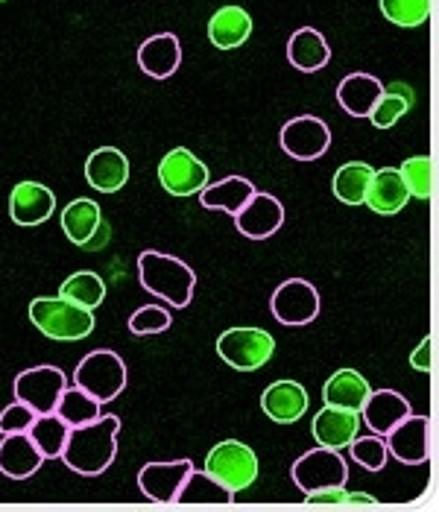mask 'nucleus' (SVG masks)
<instances>
[{
	"mask_svg": "<svg viewBox=\"0 0 439 512\" xmlns=\"http://www.w3.org/2000/svg\"><path fill=\"white\" fill-rule=\"evenodd\" d=\"M118 434V416H97V419L88 422V425L71 428V434H68V442H65L59 460H65V466H68L71 472L85 474V477L103 474L112 463H115V454H118Z\"/></svg>",
	"mask_w": 439,
	"mask_h": 512,
	"instance_id": "nucleus-1",
	"label": "nucleus"
},
{
	"mask_svg": "<svg viewBox=\"0 0 439 512\" xmlns=\"http://www.w3.org/2000/svg\"><path fill=\"white\" fill-rule=\"evenodd\" d=\"M138 278L147 293L159 296L170 308H188L194 299L197 276L182 258L147 249L138 258Z\"/></svg>",
	"mask_w": 439,
	"mask_h": 512,
	"instance_id": "nucleus-2",
	"label": "nucleus"
},
{
	"mask_svg": "<svg viewBox=\"0 0 439 512\" xmlns=\"http://www.w3.org/2000/svg\"><path fill=\"white\" fill-rule=\"evenodd\" d=\"M30 322L50 340L74 343V340H85L94 331V311L71 305L62 296H56V299L39 296L30 302Z\"/></svg>",
	"mask_w": 439,
	"mask_h": 512,
	"instance_id": "nucleus-3",
	"label": "nucleus"
},
{
	"mask_svg": "<svg viewBox=\"0 0 439 512\" xmlns=\"http://www.w3.org/2000/svg\"><path fill=\"white\" fill-rule=\"evenodd\" d=\"M202 472H208L232 495H238L258 480V454L249 445H243L240 439H223L208 451Z\"/></svg>",
	"mask_w": 439,
	"mask_h": 512,
	"instance_id": "nucleus-4",
	"label": "nucleus"
},
{
	"mask_svg": "<svg viewBox=\"0 0 439 512\" xmlns=\"http://www.w3.org/2000/svg\"><path fill=\"white\" fill-rule=\"evenodd\" d=\"M74 387L85 390L91 398H97L100 404L115 401L126 390V363H123V357L118 352H109V349L88 352L77 363Z\"/></svg>",
	"mask_w": 439,
	"mask_h": 512,
	"instance_id": "nucleus-5",
	"label": "nucleus"
},
{
	"mask_svg": "<svg viewBox=\"0 0 439 512\" xmlns=\"http://www.w3.org/2000/svg\"><path fill=\"white\" fill-rule=\"evenodd\" d=\"M217 355L238 372H255L276 355V340L264 328H226L217 337Z\"/></svg>",
	"mask_w": 439,
	"mask_h": 512,
	"instance_id": "nucleus-6",
	"label": "nucleus"
},
{
	"mask_svg": "<svg viewBox=\"0 0 439 512\" xmlns=\"http://www.w3.org/2000/svg\"><path fill=\"white\" fill-rule=\"evenodd\" d=\"M270 311L281 325H290V328L311 325L320 316V293L305 278H287L276 287L270 299Z\"/></svg>",
	"mask_w": 439,
	"mask_h": 512,
	"instance_id": "nucleus-7",
	"label": "nucleus"
},
{
	"mask_svg": "<svg viewBox=\"0 0 439 512\" xmlns=\"http://www.w3.org/2000/svg\"><path fill=\"white\" fill-rule=\"evenodd\" d=\"M293 483L302 489V492H317L325 486H346L349 480V469H346V460L340 457V451L334 448H311L308 454H302L296 463H293Z\"/></svg>",
	"mask_w": 439,
	"mask_h": 512,
	"instance_id": "nucleus-8",
	"label": "nucleus"
},
{
	"mask_svg": "<svg viewBox=\"0 0 439 512\" xmlns=\"http://www.w3.org/2000/svg\"><path fill=\"white\" fill-rule=\"evenodd\" d=\"M68 378L59 366H33L15 378V398L27 404L36 416L53 413L59 395L65 393Z\"/></svg>",
	"mask_w": 439,
	"mask_h": 512,
	"instance_id": "nucleus-9",
	"label": "nucleus"
},
{
	"mask_svg": "<svg viewBox=\"0 0 439 512\" xmlns=\"http://www.w3.org/2000/svg\"><path fill=\"white\" fill-rule=\"evenodd\" d=\"M279 144L281 150L296 161H317L331 147V129L325 120L314 115H299L281 126Z\"/></svg>",
	"mask_w": 439,
	"mask_h": 512,
	"instance_id": "nucleus-10",
	"label": "nucleus"
},
{
	"mask_svg": "<svg viewBox=\"0 0 439 512\" xmlns=\"http://www.w3.org/2000/svg\"><path fill=\"white\" fill-rule=\"evenodd\" d=\"M159 182L170 197H194L208 185V167L188 147H176L159 161Z\"/></svg>",
	"mask_w": 439,
	"mask_h": 512,
	"instance_id": "nucleus-11",
	"label": "nucleus"
},
{
	"mask_svg": "<svg viewBox=\"0 0 439 512\" xmlns=\"http://www.w3.org/2000/svg\"><path fill=\"white\" fill-rule=\"evenodd\" d=\"M235 226L240 235L249 240H267L284 226V205L273 194L255 191L235 214Z\"/></svg>",
	"mask_w": 439,
	"mask_h": 512,
	"instance_id": "nucleus-12",
	"label": "nucleus"
},
{
	"mask_svg": "<svg viewBox=\"0 0 439 512\" xmlns=\"http://www.w3.org/2000/svg\"><path fill=\"white\" fill-rule=\"evenodd\" d=\"M194 472L191 460H173V463H147L138 472V489L144 492V498L156 501V504H176L179 489L185 483V477Z\"/></svg>",
	"mask_w": 439,
	"mask_h": 512,
	"instance_id": "nucleus-13",
	"label": "nucleus"
},
{
	"mask_svg": "<svg viewBox=\"0 0 439 512\" xmlns=\"http://www.w3.org/2000/svg\"><path fill=\"white\" fill-rule=\"evenodd\" d=\"M56 211V194L41 182H18L9 194V217L15 226H41Z\"/></svg>",
	"mask_w": 439,
	"mask_h": 512,
	"instance_id": "nucleus-14",
	"label": "nucleus"
},
{
	"mask_svg": "<svg viewBox=\"0 0 439 512\" xmlns=\"http://www.w3.org/2000/svg\"><path fill=\"white\" fill-rule=\"evenodd\" d=\"M384 439H387V451L404 466H422L428 460V419L425 416L407 413Z\"/></svg>",
	"mask_w": 439,
	"mask_h": 512,
	"instance_id": "nucleus-15",
	"label": "nucleus"
},
{
	"mask_svg": "<svg viewBox=\"0 0 439 512\" xmlns=\"http://www.w3.org/2000/svg\"><path fill=\"white\" fill-rule=\"evenodd\" d=\"M410 202V194L404 188V179H401L399 167H381V170H372V179H369V188H366V197L363 205L381 217H393L404 211V205Z\"/></svg>",
	"mask_w": 439,
	"mask_h": 512,
	"instance_id": "nucleus-16",
	"label": "nucleus"
},
{
	"mask_svg": "<svg viewBox=\"0 0 439 512\" xmlns=\"http://www.w3.org/2000/svg\"><path fill=\"white\" fill-rule=\"evenodd\" d=\"M358 428V410H346V407H334V404H325L320 413L314 416V425H311L317 445H322V448H334V451L349 448V442L358 436Z\"/></svg>",
	"mask_w": 439,
	"mask_h": 512,
	"instance_id": "nucleus-17",
	"label": "nucleus"
},
{
	"mask_svg": "<svg viewBox=\"0 0 439 512\" xmlns=\"http://www.w3.org/2000/svg\"><path fill=\"white\" fill-rule=\"evenodd\" d=\"M85 182L100 194H118L129 182V158L118 147H100L85 161Z\"/></svg>",
	"mask_w": 439,
	"mask_h": 512,
	"instance_id": "nucleus-18",
	"label": "nucleus"
},
{
	"mask_svg": "<svg viewBox=\"0 0 439 512\" xmlns=\"http://www.w3.org/2000/svg\"><path fill=\"white\" fill-rule=\"evenodd\" d=\"M261 410L276 425H293L308 413V390L299 381H273L261 395Z\"/></svg>",
	"mask_w": 439,
	"mask_h": 512,
	"instance_id": "nucleus-19",
	"label": "nucleus"
},
{
	"mask_svg": "<svg viewBox=\"0 0 439 512\" xmlns=\"http://www.w3.org/2000/svg\"><path fill=\"white\" fill-rule=\"evenodd\" d=\"M410 413V401L396 390H372L369 398L360 407V422L369 425V431L378 436H387L401 419Z\"/></svg>",
	"mask_w": 439,
	"mask_h": 512,
	"instance_id": "nucleus-20",
	"label": "nucleus"
},
{
	"mask_svg": "<svg viewBox=\"0 0 439 512\" xmlns=\"http://www.w3.org/2000/svg\"><path fill=\"white\" fill-rule=\"evenodd\" d=\"M182 65V44L173 33L150 36L138 47V68L153 79L173 77Z\"/></svg>",
	"mask_w": 439,
	"mask_h": 512,
	"instance_id": "nucleus-21",
	"label": "nucleus"
},
{
	"mask_svg": "<svg viewBox=\"0 0 439 512\" xmlns=\"http://www.w3.org/2000/svg\"><path fill=\"white\" fill-rule=\"evenodd\" d=\"M252 36V15L243 6H220L211 18H208V41L217 50H235Z\"/></svg>",
	"mask_w": 439,
	"mask_h": 512,
	"instance_id": "nucleus-22",
	"label": "nucleus"
},
{
	"mask_svg": "<svg viewBox=\"0 0 439 512\" xmlns=\"http://www.w3.org/2000/svg\"><path fill=\"white\" fill-rule=\"evenodd\" d=\"M44 457L30 434H6L0 442V472L12 480H27L39 472Z\"/></svg>",
	"mask_w": 439,
	"mask_h": 512,
	"instance_id": "nucleus-23",
	"label": "nucleus"
},
{
	"mask_svg": "<svg viewBox=\"0 0 439 512\" xmlns=\"http://www.w3.org/2000/svg\"><path fill=\"white\" fill-rule=\"evenodd\" d=\"M287 62L302 74H317L331 62V47L320 30L302 27L287 41Z\"/></svg>",
	"mask_w": 439,
	"mask_h": 512,
	"instance_id": "nucleus-24",
	"label": "nucleus"
},
{
	"mask_svg": "<svg viewBox=\"0 0 439 512\" xmlns=\"http://www.w3.org/2000/svg\"><path fill=\"white\" fill-rule=\"evenodd\" d=\"M381 94H384V82L372 74H363V71L343 77V82L337 85V103L352 118H369V112Z\"/></svg>",
	"mask_w": 439,
	"mask_h": 512,
	"instance_id": "nucleus-25",
	"label": "nucleus"
},
{
	"mask_svg": "<svg viewBox=\"0 0 439 512\" xmlns=\"http://www.w3.org/2000/svg\"><path fill=\"white\" fill-rule=\"evenodd\" d=\"M372 387L369 381L360 375L358 369H337L325 387H322V398L325 404H334V407H346V410H358L363 407V401L369 398Z\"/></svg>",
	"mask_w": 439,
	"mask_h": 512,
	"instance_id": "nucleus-26",
	"label": "nucleus"
},
{
	"mask_svg": "<svg viewBox=\"0 0 439 512\" xmlns=\"http://www.w3.org/2000/svg\"><path fill=\"white\" fill-rule=\"evenodd\" d=\"M103 226V211L94 199H74L62 211V232L71 243L88 246Z\"/></svg>",
	"mask_w": 439,
	"mask_h": 512,
	"instance_id": "nucleus-27",
	"label": "nucleus"
},
{
	"mask_svg": "<svg viewBox=\"0 0 439 512\" xmlns=\"http://www.w3.org/2000/svg\"><path fill=\"white\" fill-rule=\"evenodd\" d=\"M255 191H258V188H255L249 179H243V176H229V179H223V182L205 185L200 191V202L202 208H208V211H226V214L235 217Z\"/></svg>",
	"mask_w": 439,
	"mask_h": 512,
	"instance_id": "nucleus-28",
	"label": "nucleus"
},
{
	"mask_svg": "<svg viewBox=\"0 0 439 512\" xmlns=\"http://www.w3.org/2000/svg\"><path fill=\"white\" fill-rule=\"evenodd\" d=\"M235 501V495L220 483V480H214L208 472H194L185 477V483H182V489H179V498H176V504H185V507H226V504H232Z\"/></svg>",
	"mask_w": 439,
	"mask_h": 512,
	"instance_id": "nucleus-29",
	"label": "nucleus"
},
{
	"mask_svg": "<svg viewBox=\"0 0 439 512\" xmlns=\"http://www.w3.org/2000/svg\"><path fill=\"white\" fill-rule=\"evenodd\" d=\"M372 170L366 161H346L337 167L334 179H331V191L334 197L340 199L343 205H363L366 197V188H369V179H372Z\"/></svg>",
	"mask_w": 439,
	"mask_h": 512,
	"instance_id": "nucleus-30",
	"label": "nucleus"
},
{
	"mask_svg": "<svg viewBox=\"0 0 439 512\" xmlns=\"http://www.w3.org/2000/svg\"><path fill=\"white\" fill-rule=\"evenodd\" d=\"M59 296L71 305H80L85 311H97L106 299V281L91 270H82V273H74L62 281Z\"/></svg>",
	"mask_w": 439,
	"mask_h": 512,
	"instance_id": "nucleus-31",
	"label": "nucleus"
},
{
	"mask_svg": "<svg viewBox=\"0 0 439 512\" xmlns=\"http://www.w3.org/2000/svg\"><path fill=\"white\" fill-rule=\"evenodd\" d=\"M410 109H413V91L407 85H401V82L384 85V94L372 106L369 120H372L375 129H393Z\"/></svg>",
	"mask_w": 439,
	"mask_h": 512,
	"instance_id": "nucleus-32",
	"label": "nucleus"
},
{
	"mask_svg": "<svg viewBox=\"0 0 439 512\" xmlns=\"http://www.w3.org/2000/svg\"><path fill=\"white\" fill-rule=\"evenodd\" d=\"M27 434L36 442V448H39L44 460H59V457H62V448H65V442H68L71 428H68L56 413H44V416H36V419H33V425H30Z\"/></svg>",
	"mask_w": 439,
	"mask_h": 512,
	"instance_id": "nucleus-33",
	"label": "nucleus"
},
{
	"mask_svg": "<svg viewBox=\"0 0 439 512\" xmlns=\"http://www.w3.org/2000/svg\"><path fill=\"white\" fill-rule=\"evenodd\" d=\"M100 401L91 398V395L80 390V387H65V393L59 395L56 401V416L68 425V428H80V425H88L100 416Z\"/></svg>",
	"mask_w": 439,
	"mask_h": 512,
	"instance_id": "nucleus-34",
	"label": "nucleus"
},
{
	"mask_svg": "<svg viewBox=\"0 0 439 512\" xmlns=\"http://www.w3.org/2000/svg\"><path fill=\"white\" fill-rule=\"evenodd\" d=\"M401 179L407 194L416 199H431L434 197V158L431 156H410L404 158V164L399 167Z\"/></svg>",
	"mask_w": 439,
	"mask_h": 512,
	"instance_id": "nucleus-35",
	"label": "nucleus"
},
{
	"mask_svg": "<svg viewBox=\"0 0 439 512\" xmlns=\"http://www.w3.org/2000/svg\"><path fill=\"white\" fill-rule=\"evenodd\" d=\"M378 6L396 27H422L431 18V0H378Z\"/></svg>",
	"mask_w": 439,
	"mask_h": 512,
	"instance_id": "nucleus-36",
	"label": "nucleus"
},
{
	"mask_svg": "<svg viewBox=\"0 0 439 512\" xmlns=\"http://www.w3.org/2000/svg\"><path fill=\"white\" fill-rule=\"evenodd\" d=\"M349 451H352V460L358 463L360 469H366V472H381L387 466V457H390L387 439L378 434L355 436L349 442Z\"/></svg>",
	"mask_w": 439,
	"mask_h": 512,
	"instance_id": "nucleus-37",
	"label": "nucleus"
},
{
	"mask_svg": "<svg viewBox=\"0 0 439 512\" xmlns=\"http://www.w3.org/2000/svg\"><path fill=\"white\" fill-rule=\"evenodd\" d=\"M173 325V316L167 308H161V305H144V308H138L135 314L129 316V331L135 334V337H150V334H161V331H167Z\"/></svg>",
	"mask_w": 439,
	"mask_h": 512,
	"instance_id": "nucleus-38",
	"label": "nucleus"
},
{
	"mask_svg": "<svg viewBox=\"0 0 439 512\" xmlns=\"http://www.w3.org/2000/svg\"><path fill=\"white\" fill-rule=\"evenodd\" d=\"M33 419H36V413L27 404L15 401L6 410H0V434H27L30 425H33Z\"/></svg>",
	"mask_w": 439,
	"mask_h": 512,
	"instance_id": "nucleus-39",
	"label": "nucleus"
},
{
	"mask_svg": "<svg viewBox=\"0 0 439 512\" xmlns=\"http://www.w3.org/2000/svg\"><path fill=\"white\" fill-rule=\"evenodd\" d=\"M346 501V486H325L317 492H308L305 504L308 507H343Z\"/></svg>",
	"mask_w": 439,
	"mask_h": 512,
	"instance_id": "nucleus-40",
	"label": "nucleus"
},
{
	"mask_svg": "<svg viewBox=\"0 0 439 512\" xmlns=\"http://www.w3.org/2000/svg\"><path fill=\"white\" fill-rule=\"evenodd\" d=\"M410 366H413L416 372H431V366H434V340H431V334L422 337V343H419L416 352L410 355Z\"/></svg>",
	"mask_w": 439,
	"mask_h": 512,
	"instance_id": "nucleus-41",
	"label": "nucleus"
},
{
	"mask_svg": "<svg viewBox=\"0 0 439 512\" xmlns=\"http://www.w3.org/2000/svg\"><path fill=\"white\" fill-rule=\"evenodd\" d=\"M343 507H369V510H375V507H378V501H375L372 495H363V492H346Z\"/></svg>",
	"mask_w": 439,
	"mask_h": 512,
	"instance_id": "nucleus-42",
	"label": "nucleus"
},
{
	"mask_svg": "<svg viewBox=\"0 0 439 512\" xmlns=\"http://www.w3.org/2000/svg\"><path fill=\"white\" fill-rule=\"evenodd\" d=\"M0 3H3V0H0Z\"/></svg>",
	"mask_w": 439,
	"mask_h": 512,
	"instance_id": "nucleus-43",
	"label": "nucleus"
}]
</instances>
